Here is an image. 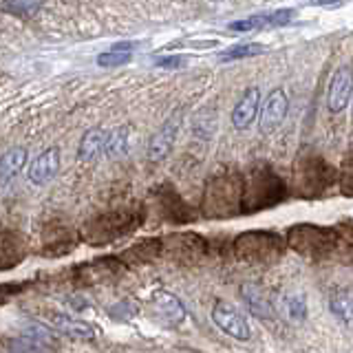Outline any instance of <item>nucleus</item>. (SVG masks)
<instances>
[{
    "mask_svg": "<svg viewBox=\"0 0 353 353\" xmlns=\"http://www.w3.org/2000/svg\"><path fill=\"white\" fill-rule=\"evenodd\" d=\"M179 124H181V115L176 113V115L165 119L163 126L150 137V141H148V159L152 163L163 161L170 154L174 141H176V132H179Z\"/></svg>",
    "mask_w": 353,
    "mask_h": 353,
    "instance_id": "nucleus-3",
    "label": "nucleus"
},
{
    "mask_svg": "<svg viewBox=\"0 0 353 353\" xmlns=\"http://www.w3.org/2000/svg\"><path fill=\"white\" fill-rule=\"evenodd\" d=\"M0 9L9 16L33 18L40 11V0H0Z\"/></svg>",
    "mask_w": 353,
    "mask_h": 353,
    "instance_id": "nucleus-15",
    "label": "nucleus"
},
{
    "mask_svg": "<svg viewBox=\"0 0 353 353\" xmlns=\"http://www.w3.org/2000/svg\"><path fill=\"white\" fill-rule=\"evenodd\" d=\"M7 349H9V353H47V351H49L47 347H42L40 342L31 340V338H27V336L11 338V340L7 342Z\"/></svg>",
    "mask_w": 353,
    "mask_h": 353,
    "instance_id": "nucleus-16",
    "label": "nucleus"
},
{
    "mask_svg": "<svg viewBox=\"0 0 353 353\" xmlns=\"http://www.w3.org/2000/svg\"><path fill=\"white\" fill-rule=\"evenodd\" d=\"M270 16V27H283L287 22H292L296 11L294 9H281V11H274V14H268Z\"/></svg>",
    "mask_w": 353,
    "mask_h": 353,
    "instance_id": "nucleus-21",
    "label": "nucleus"
},
{
    "mask_svg": "<svg viewBox=\"0 0 353 353\" xmlns=\"http://www.w3.org/2000/svg\"><path fill=\"white\" fill-rule=\"evenodd\" d=\"M154 64L163 66V69H179V66L183 64V60L179 58V55H172V58H159Z\"/></svg>",
    "mask_w": 353,
    "mask_h": 353,
    "instance_id": "nucleus-22",
    "label": "nucleus"
},
{
    "mask_svg": "<svg viewBox=\"0 0 353 353\" xmlns=\"http://www.w3.org/2000/svg\"><path fill=\"white\" fill-rule=\"evenodd\" d=\"M353 97V69L349 64L340 66L334 73L329 82V93H327V106L331 113H342Z\"/></svg>",
    "mask_w": 353,
    "mask_h": 353,
    "instance_id": "nucleus-2",
    "label": "nucleus"
},
{
    "mask_svg": "<svg viewBox=\"0 0 353 353\" xmlns=\"http://www.w3.org/2000/svg\"><path fill=\"white\" fill-rule=\"evenodd\" d=\"M342 0H312V5L316 7H334V5H340Z\"/></svg>",
    "mask_w": 353,
    "mask_h": 353,
    "instance_id": "nucleus-23",
    "label": "nucleus"
},
{
    "mask_svg": "<svg viewBox=\"0 0 353 353\" xmlns=\"http://www.w3.org/2000/svg\"><path fill=\"white\" fill-rule=\"evenodd\" d=\"M132 58V44L130 42H119L115 44L113 49H108L104 53H99L97 55V64L99 66H121V64H126L130 62Z\"/></svg>",
    "mask_w": 353,
    "mask_h": 353,
    "instance_id": "nucleus-14",
    "label": "nucleus"
},
{
    "mask_svg": "<svg viewBox=\"0 0 353 353\" xmlns=\"http://www.w3.org/2000/svg\"><path fill=\"white\" fill-rule=\"evenodd\" d=\"M212 323L221 331H223V334H228L230 338H234V340L245 342V340L252 338V329H250L248 318L243 316L236 307H232L230 303L219 301L212 307Z\"/></svg>",
    "mask_w": 353,
    "mask_h": 353,
    "instance_id": "nucleus-1",
    "label": "nucleus"
},
{
    "mask_svg": "<svg viewBox=\"0 0 353 353\" xmlns=\"http://www.w3.org/2000/svg\"><path fill=\"white\" fill-rule=\"evenodd\" d=\"M261 113V88L252 86L241 95L234 110H232V126L236 130H245L254 124Z\"/></svg>",
    "mask_w": 353,
    "mask_h": 353,
    "instance_id": "nucleus-6",
    "label": "nucleus"
},
{
    "mask_svg": "<svg viewBox=\"0 0 353 353\" xmlns=\"http://www.w3.org/2000/svg\"><path fill=\"white\" fill-rule=\"evenodd\" d=\"M287 106H290V102H287L285 91L283 88H274V91L268 95V99H265V104L261 106V113H259L261 132L268 135V132H274L279 128L287 115Z\"/></svg>",
    "mask_w": 353,
    "mask_h": 353,
    "instance_id": "nucleus-4",
    "label": "nucleus"
},
{
    "mask_svg": "<svg viewBox=\"0 0 353 353\" xmlns=\"http://www.w3.org/2000/svg\"><path fill=\"white\" fill-rule=\"evenodd\" d=\"M22 336L40 342V345L47 347V349H51L55 345V336L51 334V331L47 327H42V325H36V323H31V325H27L25 329H22Z\"/></svg>",
    "mask_w": 353,
    "mask_h": 353,
    "instance_id": "nucleus-18",
    "label": "nucleus"
},
{
    "mask_svg": "<svg viewBox=\"0 0 353 353\" xmlns=\"http://www.w3.org/2000/svg\"><path fill=\"white\" fill-rule=\"evenodd\" d=\"M263 51H268L263 47V44H236V47H232L228 49L221 58L223 60H243V58H252V55H259Z\"/></svg>",
    "mask_w": 353,
    "mask_h": 353,
    "instance_id": "nucleus-19",
    "label": "nucleus"
},
{
    "mask_svg": "<svg viewBox=\"0 0 353 353\" xmlns=\"http://www.w3.org/2000/svg\"><path fill=\"white\" fill-rule=\"evenodd\" d=\"M49 327L66 338H73V340H93L95 338V329L91 325L84 323L80 318L66 316V314H51Z\"/></svg>",
    "mask_w": 353,
    "mask_h": 353,
    "instance_id": "nucleus-7",
    "label": "nucleus"
},
{
    "mask_svg": "<svg viewBox=\"0 0 353 353\" xmlns=\"http://www.w3.org/2000/svg\"><path fill=\"white\" fill-rule=\"evenodd\" d=\"M128 143H130V130L128 126H117L108 132V139H106V148L104 154L108 159H119L124 157L128 152Z\"/></svg>",
    "mask_w": 353,
    "mask_h": 353,
    "instance_id": "nucleus-12",
    "label": "nucleus"
},
{
    "mask_svg": "<svg viewBox=\"0 0 353 353\" xmlns=\"http://www.w3.org/2000/svg\"><path fill=\"white\" fill-rule=\"evenodd\" d=\"M329 309L340 323L353 325V292L351 290H334L329 296Z\"/></svg>",
    "mask_w": 353,
    "mask_h": 353,
    "instance_id": "nucleus-11",
    "label": "nucleus"
},
{
    "mask_svg": "<svg viewBox=\"0 0 353 353\" xmlns=\"http://www.w3.org/2000/svg\"><path fill=\"white\" fill-rule=\"evenodd\" d=\"M106 139H108V132L104 128H99V126L88 128L80 139V146H77V159L84 163L95 161L99 154H104Z\"/></svg>",
    "mask_w": 353,
    "mask_h": 353,
    "instance_id": "nucleus-9",
    "label": "nucleus"
},
{
    "mask_svg": "<svg viewBox=\"0 0 353 353\" xmlns=\"http://www.w3.org/2000/svg\"><path fill=\"white\" fill-rule=\"evenodd\" d=\"M232 31H259L270 27V16H250L245 20H236V22H230L228 25Z\"/></svg>",
    "mask_w": 353,
    "mask_h": 353,
    "instance_id": "nucleus-20",
    "label": "nucleus"
},
{
    "mask_svg": "<svg viewBox=\"0 0 353 353\" xmlns=\"http://www.w3.org/2000/svg\"><path fill=\"white\" fill-rule=\"evenodd\" d=\"M152 305H154V312L159 314L161 320H165V323L170 325H181L185 320V307L183 303L176 298L174 294L170 292H154L152 294Z\"/></svg>",
    "mask_w": 353,
    "mask_h": 353,
    "instance_id": "nucleus-8",
    "label": "nucleus"
},
{
    "mask_svg": "<svg viewBox=\"0 0 353 353\" xmlns=\"http://www.w3.org/2000/svg\"><path fill=\"white\" fill-rule=\"evenodd\" d=\"M241 296H243V301L248 303V307L252 309L254 316H259V318H272V307L268 303V298H265L254 285H243L241 287Z\"/></svg>",
    "mask_w": 353,
    "mask_h": 353,
    "instance_id": "nucleus-13",
    "label": "nucleus"
},
{
    "mask_svg": "<svg viewBox=\"0 0 353 353\" xmlns=\"http://www.w3.org/2000/svg\"><path fill=\"white\" fill-rule=\"evenodd\" d=\"M27 163V148L16 146L0 154V185H7L11 179H16L20 170Z\"/></svg>",
    "mask_w": 353,
    "mask_h": 353,
    "instance_id": "nucleus-10",
    "label": "nucleus"
},
{
    "mask_svg": "<svg viewBox=\"0 0 353 353\" xmlns=\"http://www.w3.org/2000/svg\"><path fill=\"white\" fill-rule=\"evenodd\" d=\"M285 312L294 323H303L307 320V301L303 296H287L285 298Z\"/></svg>",
    "mask_w": 353,
    "mask_h": 353,
    "instance_id": "nucleus-17",
    "label": "nucleus"
},
{
    "mask_svg": "<svg viewBox=\"0 0 353 353\" xmlns=\"http://www.w3.org/2000/svg\"><path fill=\"white\" fill-rule=\"evenodd\" d=\"M60 170V150L58 148H47L40 152L36 159L29 163L27 170V179L33 185H47L55 174Z\"/></svg>",
    "mask_w": 353,
    "mask_h": 353,
    "instance_id": "nucleus-5",
    "label": "nucleus"
}]
</instances>
